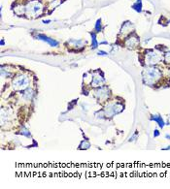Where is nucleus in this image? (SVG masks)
Listing matches in <instances>:
<instances>
[{
	"label": "nucleus",
	"instance_id": "5",
	"mask_svg": "<svg viewBox=\"0 0 170 189\" xmlns=\"http://www.w3.org/2000/svg\"><path fill=\"white\" fill-rule=\"evenodd\" d=\"M122 106L120 105V104H114V105H111L109 107H107V109L105 110V113L107 115H113L115 113H118L122 111Z\"/></svg>",
	"mask_w": 170,
	"mask_h": 189
},
{
	"label": "nucleus",
	"instance_id": "8",
	"mask_svg": "<svg viewBox=\"0 0 170 189\" xmlns=\"http://www.w3.org/2000/svg\"><path fill=\"white\" fill-rule=\"evenodd\" d=\"M103 82V79L100 77V76H94L93 80V86H100V84Z\"/></svg>",
	"mask_w": 170,
	"mask_h": 189
},
{
	"label": "nucleus",
	"instance_id": "12",
	"mask_svg": "<svg viewBox=\"0 0 170 189\" xmlns=\"http://www.w3.org/2000/svg\"><path fill=\"white\" fill-rule=\"evenodd\" d=\"M133 8L135 9V10H137V11H141V1L140 0H138V1L136 2V4H134Z\"/></svg>",
	"mask_w": 170,
	"mask_h": 189
},
{
	"label": "nucleus",
	"instance_id": "1",
	"mask_svg": "<svg viewBox=\"0 0 170 189\" xmlns=\"http://www.w3.org/2000/svg\"><path fill=\"white\" fill-rule=\"evenodd\" d=\"M161 77V72L155 67H149L143 71V81L146 84L153 86Z\"/></svg>",
	"mask_w": 170,
	"mask_h": 189
},
{
	"label": "nucleus",
	"instance_id": "3",
	"mask_svg": "<svg viewBox=\"0 0 170 189\" xmlns=\"http://www.w3.org/2000/svg\"><path fill=\"white\" fill-rule=\"evenodd\" d=\"M28 82H29V80L26 76H18L17 78H15L13 81V86L14 88L17 89V90H22V89H25L28 86Z\"/></svg>",
	"mask_w": 170,
	"mask_h": 189
},
{
	"label": "nucleus",
	"instance_id": "6",
	"mask_svg": "<svg viewBox=\"0 0 170 189\" xmlns=\"http://www.w3.org/2000/svg\"><path fill=\"white\" fill-rule=\"evenodd\" d=\"M96 95L98 96V98H99V100H102V99H104V98H107V96H108V89H107V87H102V88H100L99 90L96 92Z\"/></svg>",
	"mask_w": 170,
	"mask_h": 189
},
{
	"label": "nucleus",
	"instance_id": "11",
	"mask_svg": "<svg viewBox=\"0 0 170 189\" xmlns=\"http://www.w3.org/2000/svg\"><path fill=\"white\" fill-rule=\"evenodd\" d=\"M153 119H154L155 121L157 122V123L159 124V126L160 127H163V125H164V122H163V120H162L161 119H160V117H153Z\"/></svg>",
	"mask_w": 170,
	"mask_h": 189
},
{
	"label": "nucleus",
	"instance_id": "10",
	"mask_svg": "<svg viewBox=\"0 0 170 189\" xmlns=\"http://www.w3.org/2000/svg\"><path fill=\"white\" fill-rule=\"evenodd\" d=\"M23 97L25 99H30L32 97V90L31 89H27L26 91L23 92Z\"/></svg>",
	"mask_w": 170,
	"mask_h": 189
},
{
	"label": "nucleus",
	"instance_id": "4",
	"mask_svg": "<svg viewBox=\"0 0 170 189\" xmlns=\"http://www.w3.org/2000/svg\"><path fill=\"white\" fill-rule=\"evenodd\" d=\"M161 60V56L159 54H157L155 51H149V53L146 54V63L149 65H154L159 63V61Z\"/></svg>",
	"mask_w": 170,
	"mask_h": 189
},
{
	"label": "nucleus",
	"instance_id": "2",
	"mask_svg": "<svg viewBox=\"0 0 170 189\" xmlns=\"http://www.w3.org/2000/svg\"><path fill=\"white\" fill-rule=\"evenodd\" d=\"M26 14L29 16H38L43 11V6L39 1H31L25 7Z\"/></svg>",
	"mask_w": 170,
	"mask_h": 189
},
{
	"label": "nucleus",
	"instance_id": "13",
	"mask_svg": "<svg viewBox=\"0 0 170 189\" xmlns=\"http://www.w3.org/2000/svg\"><path fill=\"white\" fill-rule=\"evenodd\" d=\"M164 59H165L166 62H170V53L165 54V58H164Z\"/></svg>",
	"mask_w": 170,
	"mask_h": 189
},
{
	"label": "nucleus",
	"instance_id": "9",
	"mask_svg": "<svg viewBox=\"0 0 170 189\" xmlns=\"http://www.w3.org/2000/svg\"><path fill=\"white\" fill-rule=\"evenodd\" d=\"M38 38H41V39H42V40H44V41H47L49 44H51L52 46H58V42L55 41V40L50 39V38L46 37V36H44V35H39Z\"/></svg>",
	"mask_w": 170,
	"mask_h": 189
},
{
	"label": "nucleus",
	"instance_id": "7",
	"mask_svg": "<svg viewBox=\"0 0 170 189\" xmlns=\"http://www.w3.org/2000/svg\"><path fill=\"white\" fill-rule=\"evenodd\" d=\"M138 44V39L136 37H131V38H128V39L126 40V45L127 47H129V48H131V47H134L136 46V45Z\"/></svg>",
	"mask_w": 170,
	"mask_h": 189
}]
</instances>
